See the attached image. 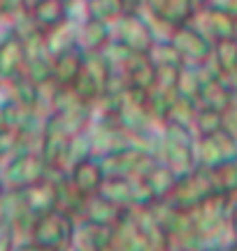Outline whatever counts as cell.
Returning <instances> with one entry per match:
<instances>
[{
  "label": "cell",
  "mask_w": 237,
  "mask_h": 251,
  "mask_svg": "<svg viewBox=\"0 0 237 251\" xmlns=\"http://www.w3.org/2000/svg\"><path fill=\"white\" fill-rule=\"evenodd\" d=\"M193 2H195V0H193Z\"/></svg>",
  "instance_id": "8992f818"
},
{
  "label": "cell",
  "mask_w": 237,
  "mask_h": 251,
  "mask_svg": "<svg viewBox=\"0 0 237 251\" xmlns=\"http://www.w3.org/2000/svg\"><path fill=\"white\" fill-rule=\"evenodd\" d=\"M207 17H210V33L216 42L219 40H237V14L212 5L207 9Z\"/></svg>",
  "instance_id": "6da1fadb"
},
{
  "label": "cell",
  "mask_w": 237,
  "mask_h": 251,
  "mask_svg": "<svg viewBox=\"0 0 237 251\" xmlns=\"http://www.w3.org/2000/svg\"><path fill=\"white\" fill-rule=\"evenodd\" d=\"M121 2H123L126 7H135V5H137V0H121Z\"/></svg>",
  "instance_id": "5b68a950"
},
{
  "label": "cell",
  "mask_w": 237,
  "mask_h": 251,
  "mask_svg": "<svg viewBox=\"0 0 237 251\" xmlns=\"http://www.w3.org/2000/svg\"><path fill=\"white\" fill-rule=\"evenodd\" d=\"M35 17L42 24H56L58 19L63 17V5L61 0H40L35 7Z\"/></svg>",
  "instance_id": "3957f363"
},
{
  "label": "cell",
  "mask_w": 237,
  "mask_h": 251,
  "mask_svg": "<svg viewBox=\"0 0 237 251\" xmlns=\"http://www.w3.org/2000/svg\"><path fill=\"white\" fill-rule=\"evenodd\" d=\"M193 7H195L193 0H165V7H163V12H161V17L179 26V24L191 19Z\"/></svg>",
  "instance_id": "7a4b0ae2"
},
{
  "label": "cell",
  "mask_w": 237,
  "mask_h": 251,
  "mask_svg": "<svg viewBox=\"0 0 237 251\" xmlns=\"http://www.w3.org/2000/svg\"><path fill=\"white\" fill-rule=\"evenodd\" d=\"M230 224H233V230H235V235H237V207H235V212H233V219H230Z\"/></svg>",
  "instance_id": "277c9868"
}]
</instances>
